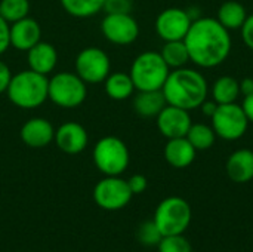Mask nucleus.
Segmentation results:
<instances>
[{"label": "nucleus", "mask_w": 253, "mask_h": 252, "mask_svg": "<svg viewBox=\"0 0 253 252\" xmlns=\"http://www.w3.org/2000/svg\"><path fill=\"white\" fill-rule=\"evenodd\" d=\"M190 59L200 67L212 68L222 64L231 50L228 30L215 18H199L184 37Z\"/></svg>", "instance_id": "nucleus-1"}, {"label": "nucleus", "mask_w": 253, "mask_h": 252, "mask_svg": "<svg viewBox=\"0 0 253 252\" xmlns=\"http://www.w3.org/2000/svg\"><path fill=\"white\" fill-rule=\"evenodd\" d=\"M162 92L169 105L193 110L206 101L208 82L202 73L181 67L169 73Z\"/></svg>", "instance_id": "nucleus-2"}, {"label": "nucleus", "mask_w": 253, "mask_h": 252, "mask_svg": "<svg viewBox=\"0 0 253 252\" xmlns=\"http://www.w3.org/2000/svg\"><path fill=\"white\" fill-rule=\"evenodd\" d=\"M47 76L28 68L12 74L4 94L15 107L33 110L47 101Z\"/></svg>", "instance_id": "nucleus-3"}, {"label": "nucleus", "mask_w": 253, "mask_h": 252, "mask_svg": "<svg viewBox=\"0 0 253 252\" xmlns=\"http://www.w3.org/2000/svg\"><path fill=\"white\" fill-rule=\"evenodd\" d=\"M169 65L160 52H142L130 65V79L138 91H160L169 76Z\"/></svg>", "instance_id": "nucleus-4"}, {"label": "nucleus", "mask_w": 253, "mask_h": 252, "mask_svg": "<svg viewBox=\"0 0 253 252\" xmlns=\"http://www.w3.org/2000/svg\"><path fill=\"white\" fill-rule=\"evenodd\" d=\"M92 159L101 174L105 177H113L122 175L127 169L130 154L123 140L114 135H107L96 141L92 151Z\"/></svg>", "instance_id": "nucleus-5"}, {"label": "nucleus", "mask_w": 253, "mask_h": 252, "mask_svg": "<svg viewBox=\"0 0 253 252\" xmlns=\"http://www.w3.org/2000/svg\"><path fill=\"white\" fill-rule=\"evenodd\" d=\"M87 97V85L70 71H59L49 77L47 100L61 108H77Z\"/></svg>", "instance_id": "nucleus-6"}, {"label": "nucleus", "mask_w": 253, "mask_h": 252, "mask_svg": "<svg viewBox=\"0 0 253 252\" xmlns=\"http://www.w3.org/2000/svg\"><path fill=\"white\" fill-rule=\"evenodd\" d=\"M153 220L163 236L182 235L191 223V208L182 198L170 196L159 203Z\"/></svg>", "instance_id": "nucleus-7"}, {"label": "nucleus", "mask_w": 253, "mask_h": 252, "mask_svg": "<svg viewBox=\"0 0 253 252\" xmlns=\"http://www.w3.org/2000/svg\"><path fill=\"white\" fill-rule=\"evenodd\" d=\"M74 68V73L86 85H96L104 83L107 76L111 73V61L104 49L98 46H89L77 53Z\"/></svg>", "instance_id": "nucleus-8"}, {"label": "nucleus", "mask_w": 253, "mask_h": 252, "mask_svg": "<svg viewBox=\"0 0 253 252\" xmlns=\"http://www.w3.org/2000/svg\"><path fill=\"white\" fill-rule=\"evenodd\" d=\"M133 193L129 189L127 180L120 175L104 177L93 187L95 203L105 211H120L129 205Z\"/></svg>", "instance_id": "nucleus-9"}, {"label": "nucleus", "mask_w": 253, "mask_h": 252, "mask_svg": "<svg viewBox=\"0 0 253 252\" xmlns=\"http://www.w3.org/2000/svg\"><path fill=\"white\" fill-rule=\"evenodd\" d=\"M213 131L224 140L234 141L245 135L249 119L242 105L236 102L218 104L212 116Z\"/></svg>", "instance_id": "nucleus-10"}, {"label": "nucleus", "mask_w": 253, "mask_h": 252, "mask_svg": "<svg viewBox=\"0 0 253 252\" xmlns=\"http://www.w3.org/2000/svg\"><path fill=\"white\" fill-rule=\"evenodd\" d=\"M102 36L113 45L126 46L139 36V25L130 13H107L101 21Z\"/></svg>", "instance_id": "nucleus-11"}, {"label": "nucleus", "mask_w": 253, "mask_h": 252, "mask_svg": "<svg viewBox=\"0 0 253 252\" xmlns=\"http://www.w3.org/2000/svg\"><path fill=\"white\" fill-rule=\"evenodd\" d=\"M191 16L179 7L165 9L156 19V31L165 42L184 40L190 27Z\"/></svg>", "instance_id": "nucleus-12"}, {"label": "nucleus", "mask_w": 253, "mask_h": 252, "mask_svg": "<svg viewBox=\"0 0 253 252\" xmlns=\"http://www.w3.org/2000/svg\"><path fill=\"white\" fill-rule=\"evenodd\" d=\"M53 143L65 154H79L89 144V134L79 122H65L55 129Z\"/></svg>", "instance_id": "nucleus-13"}, {"label": "nucleus", "mask_w": 253, "mask_h": 252, "mask_svg": "<svg viewBox=\"0 0 253 252\" xmlns=\"http://www.w3.org/2000/svg\"><path fill=\"white\" fill-rule=\"evenodd\" d=\"M157 128L166 138H181L187 137L191 128V119L188 110L166 105L157 116Z\"/></svg>", "instance_id": "nucleus-14"}, {"label": "nucleus", "mask_w": 253, "mask_h": 252, "mask_svg": "<svg viewBox=\"0 0 253 252\" xmlns=\"http://www.w3.org/2000/svg\"><path fill=\"white\" fill-rule=\"evenodd\" d=\"M9 40L10 48L19 52H27L42 40V27L36 19L25 16L10 24Z\"/></svg>", "instance_id": "nucleus-15"}, {"label": "nucleus", "mask_w": 253, "mask_h": 252, "mask_svg": "<svg viewBox=\"0 0 253 252\" xmlns=\"http://www.w3.org/2000/svg\"><path fill=\"white\" fill-rule=\"evenodd\" d=\"M55 128L44 117H31L19 129L21 141L30 149H43L53 143Z\"/></svg>", "instance_id": "nucleus-16"}, {"label": "nucleus", "mask_w": 253, "mask_h": 252, "mask_svg": "<svg viewBox=\"0 0 253 252\" xmlns=\"http://www.w3.org/2000/svg\"><path fill=\"white\" fill-rule=\"evenodd\" d=\"M27 61L30 70L43 76H49L56 68L58 50L52 43L40 40L30 50H27Z\"/></svg>", "instance_id": "nucleus-17"}, {"label": "nucleus", "mask_w": 253, "mask_h": 252, "mask_svg": "<svg viewBox=\"0 0 253 252\" xmlns=\"http://www.w3.org/2000/svg\"><path fill=\"white\" fill-rule=\"evenodd\" d=\"M165 159L166 162L178 169L190 166L196 159V149L188 141L187 137L170 138L165 147Z\"/></svg>", "instance_id": "nucleus-18"}, {"label": "nucleus", "mask_w": 253, "mask_h": 252, "mask_svg": "<svg viewBox=\"0 0 253 252\" xmlns=\"http://www.w3.org/2000/svg\"><path fill=\"white\" fill-rule=\"evenodd\" d=\"M227 174L234 183H249L253 180V151L240 149L227 160Z\"/></svg>", "instance_id": "nucleus-19"}, {"label": "nucleus", "mask_w": 253, "mask_h": 252, "mask_svg": "<svg viewBox=\"0 0 253 252\" xmlns=\"http://www.w3.org/2000/svg\"><path fill=\"white\" fill-rule=\"evenodd\" d=\"M168 105L166 98L160 91H138L133 98V108L141 117H157Z\"/></svg>", "instance_id": "nucleus-20"}, {"label": "nucleus", "mask_w": 253, "mask_h": 252, "mask_svg": "<svg viewBox=\"0 0 253 252\" xmlns=\"http://www.w3.org/2000/svg\"><path fill=\"white\" fill-rule=\"evenodd\" d=\"M104 89H105V94L111 100L125 101L129 97H132V94L135 91V85H133L129 73L116 71V73H110L107 76V79L104 80Z\"/></svg>", "instance_id": "nucleus-21"}, {"label": "nucleus", "mask_w": 253, "mask_h": 252, "mask_svg": "<svg viewBox=\"0 0 253 252\" xmlns=\"http://www.w3.org/2000/svg\"><path fill=\"white\" fill-rule=\"evenodd\" d=\"M246 9L239 1H225L218 10V21L227 30H237L246 21Z\"/></svg>", "instance_id": "nucleus-22"}, {"label": "nucleus", "mask_w": 253, "mask_h": 252, "mask_svg": "<svg viewBox=\"0 0 253 252\" xmlns=\"http://www.w3.org/2000/svg\"><path fill=\"white\" fill-rule=\"evenodd\" d=\"M105 0H59L62 9L74 18H90L104 10Z\"/></svg>", "instance_id": "nucleus-23"}, {"label": "nucleus", "mask_w": 253, "mask_h": 252, "mask_svg": "<svg viewBox=\"0 0 253 252\" xmlns=\"http://www.w3.org/2000/svg\"><path fill=\"white\" fill-rule=\"evenodd\" d=\"M212 94H213V100L218 104L236 102V100L240 95V82H237L234 77L230 76L219 77L213 85Z\"/></svg>", "instance_id": "nucleus-24"}, {"label": "nucleus", "mask_w": 253, "mask_h": 252, "mask_svg": "<svg viewBox=\"0 0 253 252\" xmlns=\"http://www.w3.org/2000/svg\"><path fill=\"white\" fill-rule=\"evenodd\" d=\"M160 55L163 56L165 62L169 65V68H181L184 67L190 59L188 49L184 43V40H173V42H166L165 46L162 48Z\"/></svg>", "instance_id": "nucleus-25"}, {"label": "nucleus", "mask_w": 253, "mask_h": 252, "mask_svg": "<svg viewBox=\"0 0 253 252\" xmlns=\"http://www.w3.org/2000/svg\"><path fill=\"white\" fill-rule=\"evenodd\" d=\"M30 0H0V16L12 24L30 13Z\"/></svg>", "instance_id": "nucleus-26"}, {"label": "nucleus", "mask_w": 253, "mask_h": 252, "mask_svg": "<svg viewBox=\"0 0 253 252\" xmlns=\"http://www.w3.org/2000/svg\"><path fill=\"white\" fill-rule=\"evenodd\" d=\"M187 138L196 150H208L215 143V131L203 123L191 125Z\"/></svg>", "instance_id": "nucleus-27"}, {"label": "nucleus", "mask_w": 253, "mask_h": 252, "mask_svg": "<svg viewBox=\"0 0 253 252\" xmlns=\"http://www.w3.org/2000/svg\"><path fill=\"white\" fill-rule=\"evenodd\" d=\"M163 235L160 233L159 227L156 226L154 220H148V221H144L139 227H138V232H136V239L141 245L147 247V248H151V247H157L162 241Z\"/></svg>", "instance_id": "nucleus-28"}, {"label": "nucleus", "mask_w": 253, "mask_h": 252, "mask_svg": "<svg viewBox=\"0 0 253 252\" xmlns=\"http://www.w3.org/2000/svg\"><path fill=\"white\" fill-rule=\"evenodd\" d=\"M159 252H193L191 244L184 235H170L163 236L160 244L157 245Z\"/></svg>", "instance_id": "nucleus-29"}, {"label": "nucleus", "mask_w": 253, "mask_h": 252, "mask_svg": "<svg viewBox=\"0 0 253 252\" xmlns=\"http://www.w3.org/2000/svg\"><path fill=\"white\" fill-rule=\"evenodd\" d=\"M104 10L105 13H130L132 0H105Z\"/></svg>", "instance_id": "nucleus-30"}, {"label": "nucleus", "mask_w": 253, "mask_h": 252, "mask_svg": "<svg viewBox=\"0 0 253 252\" xmlns=\"http://www.w3.org/2000/svg\"><path fill=\"white\" fill-rule=\"evenodd\" d=\"M127 184H129V189L133 195H141L147 190L148 187V181L147 178L142 175V174H135L132 175L129 180H127Z\"/></svg>", "instance_id": "nucleus-31"}, {"label": "nucleus", "mask_w": 253, "mask_h": 252, "mask_svg": "<svg viewBox=\"0 0 253 252\" xmlns=\"http://www.w3.org/2000/svg\"><path fill=\"white\" fill-rule=\"evenodd\" d=\"M9 27L10 24L6 22L0 16V56L10 48V40H9Z\"/></svg>", "instance_id": "nucleus-32"}, {"label": "nucleus", "mask_w": 253, "mask_h": 252, "mask_svg": "<svg viewBox=\"0 0 253 252\" xmlns=\"http://www.w3.org/2000/svg\"><path fill=\"white\" fill-rule=\"evenodd\" d=\"M10 79H12V71H10L9 65L4 61L0 59V94L6 92Z\"/></svg>", "instance_id": "nucleus-33"}, {"label": "nucleus", "mask_w": 253, "mask_h": 252, "mask_svg": "<svg viewBox=\"0 0 253 252\" xmlns=\"http://www.w3.org/2000/svg\"><path fill=\"white\" fill-rule=\"evenodd\" d=\"M242 36H243L245 43L251 49H253V13L251 16H248L246 21L243 22V25H242Z\"/></svg>", "instance_id": "nucleus-34"}, {"label": "nucleus", "mask_w": 253, "mask_h": 252, "mask_svg": "<svg viewBox=\"0 0 253 252\" xmlns=\"http://www.w3.org/2000/svg\"><path fill=\"white\" fill-rule=\"evenodd\" d=\"M242 107H243V110H245L248 119H249L251 122H253V94L245 97V101H243V105H242Z\"/></svg>", "instance_id": "nucleus-35"}, {"label": "nucleus", "mask_w": 253, "mask_h": 252, "mask_svg": "<svg viewBox=\"0 0 253 252\" xmlns=\"http://www.w3.org/2000/svg\"><path fill=\"white\" fill-rule=\"evenodd\" d=\"M240 94H243L245 97L253 94V79H243L240 82Z\"/></svg>", "instance_id": "nucleus-36"}, {"label": "nucleus", "mask_w": 253, "mask_h": 252, "mask_svg": "<svg viewBox=\"0 0 253 252\" xmlns=\"http://www.w3.org/2000/svg\"><path fill=\"white\" fill-rule=\"evenodd\" d=\"M202 107H203V113L212 117L213 113H215V110H216V107H218V102L216 101H205L202 104Z\"/></svg>", "instance_id": "nucleus-37"}]
</instances>
